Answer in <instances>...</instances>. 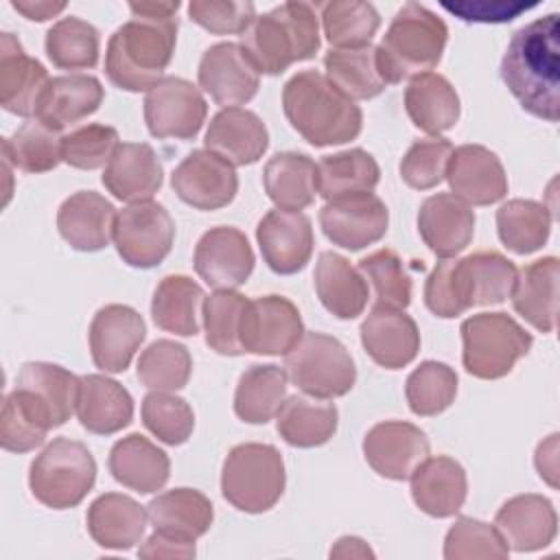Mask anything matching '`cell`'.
I'll return each mask as SVG.
<instances>
[{"label":"cell","instance_id":"cell-41","mask_svg":"<svg viewBox=\"0 0 560 560\" xmlns=\"http://www.w3.org/2000/svg\"><path fill=\"white\" fill-rule=\"evenodd\" d=\"M203 289L188 276L171 273L164 276L151 300V317L158 328L179 335L195 337L199 332V317L203 315Z\"/></svg>","mask_w":560,"mask_h":560},{"label":"cell","instance_id":"cell-60","mask_svg":"<svg viewBox=\"0 0 560 560\" xmlns=\"http://www.w3.org/2000/svg\"><path fill=\"white\" fill-rule=\"evenodd\" d=\"M140 558H192L195 540H184L162 532H153L144 545L138 549Z\"/></svg>","mask_w":560,"mask_h":560},{"label":"cell","instance_id":"cell-9","mask_svg":"<svg viewBox=\"0 0 560 560\" xmlns=\"http://www.w3.org/2000/svg\"><path fill=\"white\" fill-rule=\"evenodd\" d=\"M462 361L468 374L494 381L512 372L523 359L534 337L508 313H477L462 322Z\"/></svg>","mask_w":560,"mask_h":560},{"label":"cell","instance_id":"cell-32","mask_svg":"<svg viewBox=\"0 0 560 560\" xmlns=\"http://www.w3.org/2000/svg\"><path fill=\"white\" fill-rule=\"evenodd\" d=\"M558 273L560 262L556 256L538 258L518 269L510 293L514 311L540 332H551L556 328Z\"/></svg>","mask_w":560,"mask_h":560},{"label":"cell","instance_id":"cell-44","mask_svg":"<svg viewBox=\"0 0 560 560\" xmlns=\"http://www.w3.org/2000/svg\"><path fill=\"white\" fill-rule=\"evenodd\" d=\"M381 179L376 160L363 149L324 155L317 164V195L326 201L352 192H372Z\"/></svg>","mask_w":560,"mask_h":560},{"label":"cell","instance_id":"cell-14","mask_svg":"<svg viewBox=\"0 0 560 560\" xmlns=\"http://www.w3.org/2000/svg\"><path fill=\"white\" fill-rule=\"evenodd\" d=\"M319 225L332 245L359 252L385 236L389 210L374 192H352L326 201Z\"/></svg>","mask_w":560,"mask_h":560},{"label":"cell","instance_id":"cell-46","mask_svg":"<svg viewBox=\"0 0 560 560\" xmlns=\"http://www.w3.org/2000/svg\"><path fill=\"white\" fill-rule=\"evenodd\" d=\"M63 136L42 120H28L2 140V160L24 173H48L61 158Z\"/></svg>","mask_w":560,"mask_h":560},{"label":"cell","instance_id":"cell-4","mask_svg":"<svg viewBox=\"0 0 560 560\" xmlns=\"http://www.w3.org/2000/svg\"><path fill=\"white\" fill-rule=\"evenodd\" d=\"M282 107L291 127L313 147L350 142L363 127L361 107L317 70H302L284 83Z\"/></svg>","mask_w":560,"mask_h":560},{"label":"cell","instance_id":"cell-20","mask_svg":"<svg viewBox=\"0 0 560 560\" xmlns=\"http://www.w3.org/2000/svg\"><path fill=\"white\" fill-rule=\"evenodd\" d=\"M90 352L98 370L120 374L129 368L136 350L147 337L142 315L127 304H107L90 324Z\"/></svg>","mask_w":560,"mask_h":560},{"label":"cell","instance_id":"cell-62","mask_svg":"<svg viewBox=\"0 0 560 560\" xmlns=\"http://www.w3.org/2000/svg\"><path fill=\"white\" fill-rule=\"evenodd\" d=\"M11 7L22 13L26 20L46 22L59 15L66 9V2H48V0H13Z\"/></svg>","mask_w":560,"mask_h":560},{"label":"cell","instance_id":"cell-3","mask_svg":"<svg viewBox=\"0 0 560 560\" xmlns=\"http://www.w3.org/2000/svg\"><path fill=\"white\" fill-rule=\"evenodd\" d=\"M175 15H133L107 42L105 74L125 92H149L164 79L175 42Z\"/></svg>","mask_w":560,"mask_h":560},{"label":"cell","instance_id":"cell-34","mask_svg":"<svg viewBox=\"0 0 560 560\" xmlns=\"http://www.w3.org/2000/svg\"><path fill=\"white\" fill-rule=\"evenodd\" d=\"M147 510L127 494L107 492L88 508V532L98 547L125 551L140 542L147 529Z\"/></svg>","mask_w":560,"mask_h":560},{"label":"cell","instance_id":"cell-1","mask_svg":"<svg viewBox=\"0 0 560 560\" xmlns=\"http://www.w3.org/2000/svg\"><path fill=\"white\" fill-rule=\"evenodd\" d=\"M501 79L521 107L547 122L560 116V20L558 13L521 26L501 59Z\"/></svg>","mask_w":560,"mask_h":560},{"label":"cell","instance_id":"cell-30","mask_svg":"<svg viewBox=\"0 0 560 560\" xmlns=\"http://www.w3.org/2000/svg\"><path fill=\"white\" fill-rule=\"evenodd\" d=\"M413 503L429 516L446 518L462 510L468 494L466 470L446 455L427 457L409 477Z\"/></svg>","mask_w":560,"mask_h":560},{"label":"cell","instance_id":"cell-23","mask_svg":"<svg viewBox=\"0 0 560 560\" xmlns=\"http://www.w3.org/2000/svg\"><path fill=\"white\" fill-rule=\"evenodd\" d=\"M50 85L48 70L28 57L13 33L0 37V105L9 114L37 116L39 103Z\"/></svg>","mask_w":560,"mask_h":560},{"label":"cell","instance_id":"cell-43","mask_svg":"<svg viewBox=\"0 0 560 560\" xmlns=\"http://www.w3.org/2000/svg\"><path fill=\"white\" fill-rule=\"evenodd\" d=\"M289 376L284 368L273 363H256L247 368L234 392V413L247 424H265L278 416L287 400Z\"/></svg>","mask_w":560,"mask_h":560},{"label":"cell","instance_id":"cell-63","mask_svg":"<svg viewBox=\"0 0 560 560\" xmlns=\"http://www.w3.org/2000/svg\"><path fill=\"white\" fill-rule=\"evenodd\" d=\"M330 558H374V551L357 536H341L330 549Z\"/></svg>","mask_w":560,"mask_h":560},{"label":"cell","instance_id":"cell-42","mask_svg":"<svg viewBox=\"0 0 560 560\" xmlns=\"http://www.w3.org/2000/svg\"><path fill=\"white\" fill-rule=\"evenodd\" d=\"M324 68L326 79L350 101L374 98L387 88L374 44L357 48H330L324 55Z\"/></svg>","mask_w":560,"mask_h":560},{"label":"cell","instance_id":"cell-11","mask_svg":"<svg viewBox=\"0 0 560 560\" xmlns=\"http://www.w3.org/2000/svg\"><path fill=\"white\" fill-rule=\"evenodd\" d=\"M79 387L81 378L70 370L46 361H28L20 368L7 396L31 422L50 431L66 424L77 411Z\"/></svg>","mask_w":560,"mask_h":560},{"label":"cell","instance_id":"cell-25","mask_svg":"<svg viewBox=\"0 0 560 560\" xmlns=\"http://www.w3.org/2000/svg\"><path fill=\"white\" fill-rule=\"evenodd\" d=\"M418 232L435 256L453 258L472 241L475 212L451 192L431 195L418 210Z\"/></svg>","mask_w":560,"mask_h":560},{"label":"cell","instance_id":"cell-54","mask_svg":"<svg viewBox=\"0 0 560 560\" xmlns=\"http://www.w3.org/2000/svg\"><path fill=\"white\" fill-rule=\"evenodd\" d=\"M510 549L503 542L501 534L494 525L483 521L459 516L444 538V558L446 560H472V558H490L503 560Z\"/></svg>","mask_w":560,"mask_h":560},{"label":"cell","instance_id":"cell-13","mask_svg":"<svg viewBox=\"0 0 560 560\" xmlns=\"http://www.w3.org/2000/svg\"><path fill=\"white\" fill-rule=\"evenodd\" d=\"M208 116L199 88L182 77H164L144 96V122L153 138H195Z\"/></svg>","mask_w":560,"mask_h":560},{"label":"cell","instance_id":"cell-61","mask_svg":"<svg viewBox=\"0 0 560 560\" xmlns=\"http://www.w3.org/2000/svg\"><path fill=\"white\" fill-rule=\"evenodd\" d=\"M536 470L551 488H558V433H551L545 442L538 444L534 455Z\"/></svg>","mask_w":560,"mask_h":560},{"label":"cell","instance_id":"cell-40","mask_svg":"<svg viewBox=\"0 0 560 560\" xmlns=\"http://www.w3.org/2000/svg\"><path fill=\"white\" fill-rule=\"evenodd\" d=\"M405 109L420 131L440 136L453 129L459 120V96L446 77L427 72L409 81L405 90Z\"/></svg>","mask_w":560,"mask_h":560},{"label":"cell","instance_id":"cell-16","mask_svg":"<svg viewBox=\"0 0 560 560\" xmlns=\"http://www.w3.org/2000/svg\"><path fill=\"white\" fill-rule=\"evenodd\" d=\"M171 186L195 210H219L236 197L238 175L223 158L208 149H197L175 166Z\"/></svg>","mask_w":560,"mask_h":560},{"label":"cell","instance_id":"cell-27","mask_svg":"<svg viewBox=\"0 0 560 560\" xmlns=\"http://www.w3.org/2000/svg\"><path fill=\"white\" fill-rule=\"evenodd\" d=\"M116 208L94 190H79L57 210V230L77 252H98L114 241Z\"/></svg>","mask_w":560,"mask_h":560},{"label":"cell","instance_id":"cell-37","mask_svg":"<svg viewBox=\"0 0 560 560\" xmlns=\"http://www.w3.org/2000/svg\"><path fill=\"white\" fill-rule=\"evenodd\" d=\"M262 186L278 210L300 212L315 201L317 164L306 153H276L265 164Z\"/></svg>","mask_w":560,"mask_h":560},{"label":"cell","instance_id":"cell-48","mask_svg":"<svg viewBox=\"0 0 560 560\" xmlns=\"http://www.w3.org/2000/svg\"><path fill=\"white\" fill-rule=\"evenodd\" d=\"M322 28L332 48H357L372 44L381 26V15L370 2L332 0L319 4Z\"/></svg>","mask_w":560,"mask_h":560},{"label":"cell","instance_id":"cell-59","mask_svg":"<svg viewBox=\"0 0 560 560\" xmlns=\"http://www.w3.org/2000/svg\"><path fill=\"white\" fill-rule=\"evenodd\" d=\"M442 7L457 15L464 22H481V24H503L512 22L521 13L536 7V2H518V0H464V2H442Z\"/></svg>","mask_w":560,"mask_h":560},{"label":"cell","instance_id":"cell-45","mask_svg":"<svg viewBox=\"0 0 560 560\" xmlns=\"http://www.w3.org/2000/svg\"><path fill=\"white\" fill-rule=\"evenodd\" d=\"M501 243L514 254L538 252L551 232V212L534 199H510L497 210Z\"/></svg>","mask_w":560,"mask_h":560},{"label":"cell","instance_id":"cell-57","mask_svg":"<svg viewBox=\"0 0 560 560\" xmlns=\"http://www.w3.org/2000/svg\"><path fill=\"white\" fill-rule=\"evenodd\" d=\"M186 11L212 35H243L256 18V7L249 0H192Z\"/></svg>","mask_w":560,"mask_h":560},{"label":"cell","instance_id":"cell-38","mask_svg":"<svg viewBox=\"0 0 560 560\" xmlns=\"http://www.w3.org/2000/svg\"><path fill=\"white\" fill-rule=\"evenodd\" d=\"M101 81L92 74H63L50 79V85L39 103L37 120L55 131L74 125L94 114L103 103Z\"/></svg>","mask_w":560,"mask_h":560},{"label":"cell","instance_id":"cell-53","mask_svg":"<svg viewBox=\"0 0 560 560\" xmlns=\"http://www.w3.org/2000/svg\"><path fill=\"white\" fill-rule=\"evenodd\" d=\"M359 271L372 284L376 304L407 308L411 302V278L394 249H376L359 260Z\"/></svg>","mask_w":560,"mask_h":560},{"label":"cell","instance_id":"cell-17","mask_svg":"<svg viewBox=\"0 0 560 560\" xmlns=\"http://www.w3.org/2000/svg\"><path fill=\"white\" fill-rule=\"evenodd\" d=\"M192 265L197 276L214 291L238 289L254 271V252L238 228L217 225L197 241Z\"/></svg>","mask_w":560,"mask_h":560},{"label":"cell","instance_id":"cell-39","mask_svg":"<svg viewBox=\"0 0 560 560\" xmlns=\"http://www.w3.org/2000/svg\"><path fill=\"white\" fill-rule=\"evenodd\" d=\"M337 420V407L326 398L293 394L282 402L276 416V429L287 444L298 448H315L335 435Z\"/></svg>","mask_w":560,"mask_h":560},{"label":"cell","instance_id":"cell-28","mask_svg":"<svg viewBox=\"0 0 560 560\" xmlns=\"http://www.w3.org/2000/svg\"><path fill=\"white\" fill-rule=\"evenodd\" d=\"M203 144L228 164L247 166L267 151L269 131L258 114L243 107H225L212 116Z\"/></svg>","mask_w":560,"mask_h":560},{"label":"cell","instance_id":"cell-21","mask_svg":"<svg viewBox=\"0 0 560 560\" xmlns=\"http://www.w3.org/2000/svg\"><path fill=\"white\" fill-rule=\"evenodd\" d=\"M444 179L451 195L468 206H490L508 195V175L499 155L481 144L453 149Z\"/></svg>","mask_w":560,"mask_h":560},{"label":"cell","instance_id":"cell-50","mask_svg":"<svg viewBox=\"0 0 560 560\" xmlns=\"http://www.w3.org/2000/svg\"><path fill=\"white\" fill-rule=\"evenodd\" d=\"M192 372V359L186 346L158 339L147 346L138 359V381L151 392H177Z\"/></svg>","mask_w":560,"mask_h":560},{"label":"cell","instance_id":"cell-35","mask_svg":"<svg viewBox=\"0 0 560 560\" xmlns=\"http://www.w3.org/2000/svg\"><path fill=\"white\" fill-rule=\"evenodd\" d=\"M313 280L322 306L337 319H354L363 313L370 298L368 280L343 256L322 252L315 262Z\"/></svg>","mask_w":560,"mask_h":560},{"label":"cell","instance_id":"cell-15","mask_svg":"<svg viewBox=\"0 0 560 560\" xmlns=\"http://www.w3.org/2000/svg\"><path fill=\"white\" fill-rule=\"evenodd\" d=\"M304 335L298 306L284 295L247 300L241 328V346L252 354H287Z\"/></svg>","mask_w":560,"mask_h":560},{"label":"cell","instance_id":"cell-52","mask_svg":"<svg viewBox=\"0 0 560 560\" xmlns=\"http://www.w3.org/2000/svg\"><path fill=\"white\" fill-rule=\"evenodd\" d=\"M142 424L164 444H184L195 429V413L190 405L173 392H149L140 407Z\"/></svg>","mask_w":560,"mask_h":560},{"label":"cell","instance_id":"cell-55","mask_svg":"<svg viewBox=\"0 0 560 560\" xmlns=\"http://www.w3.org/2000/svg\"><path fill=\"white\" fill-rule=\"evenodd\" d=\"M118 131L109 125L92 122L72 129L63 136L61 142V158L66 164L81 168V171H94L101 166H107L114 151L118 149Z\"/></svg>","mask_w":560,"mask_h":560},{"label":"cell","instance_id":"cell-12","mask_svg":"<svg viewBox=\"0 0 560 560\" xmlns=\"http://www.w3.org/2000/svg\"><path fill=\"white\" fill-rule=\"evenodd\" d=\"M175 221L158 201L127 203L116 214L114 245L122 262L136 269L160 265L173 247Z\"/></svg>","mask_w":560,"mask_h":560},{"label":"cell","instance_id":"cell-36","mask_svg":"<svg viewBox=\"0 0 560 560\" xmlns=\"http://www.w3.org/2000/svg\"><path fill=\"white\" fill-rule=\"evenodd\" d=\"M147 516L155 532L197 540L210 529L214 510L203 492L195 488H173L149 501Z\"/></svg>","mask_w":560,"mask_h":560},{"label":"cell","instance_id":"cell-58","mask_svg":"<svg viewBox=\"0 0 560 560\" xmlns=\"http://www.w3.org/2000/svg\"><path fill=\"white\" fill-rule=\"evenodd\" d=\"M46 433L42 427L31 422L9 396H4L2 402V416H0V444L4 451L11 453H28L44 444Z\"/></svg>","mask_w":560,"mask_h":560},{"label":"cell","instance_id":"cell-19","mask_svg":"<svg viewBox=\"0 0 560 560\" xmlns=\"http://www.w3.org/2000/svg\"><path fill=\"white\" fill-rule=\"evenodd\" d=\"M199 88L210 94V98L225 107H238L252 101L260 88V74L234 42H219L210 46L197 68Z\"/></svg>","mask_w":560,"mask_h":560},{"label":"cell","instance_id":"cell-10","mask_svg":"<svg viewBox=\"0 0 560 560\" xmlns=\"http://www.w3.org/2000/svg\"><path fill=\"white\" fill-rule=\"evenodd\" d=\"M284 372L293 385L315 398L346 396L357 381V368L348 348L326 335L306 332L284 354Z\"/></svg>","mask_w":560,"mask_h":560},{"label":"cell","instance_id":"cell-64","mask_svg":"<svg viewBox=\"0 0 560 560\" xmlns=\"http://www.w3.org/2000/svg\"><path fill=\"white\" fill-rule=\"evenodd\" d=\"M179 2H129V11L133 15H175L179 11Z\"/></svg>","mask_w":560,"mask_h":560},{"label":"cell","instance_id":"cell-29","mask_svg":"<svg viewBox=\"0 0 560 560\" xmlns=\"http://www.w3.org/2000/svg\"><path fill=\"white\" fill-rule=\"evenodd\" d=\"M162 179V162L147 142H120L103 171V186L127 203L151 199Z\"/></svg>","mask_w":560,"mask_h":560},{"label":"cell","instance_id":"cell-31","mask_svg":"<svg viewBox=\"0 0 560 560\" xmlns=\"http://www.w3.org/2000/svg\"><path fill=\"white\" fill-rule=\"evenodd\" d=\"M107 466L118 483L140 494L162 490L171 475L168 455L140 433L118 440L109 451Z\"/></svg>","mask_w":560,"mask_h":560},{"label":"cell","instance_id":"cell-33","mask_svg":"<svg viewBox=\"0 0 560 560\" xmlns=\"http://www.w3.org/2000/svg\"><path fill=\"white\" fill-rule=\"evenodd\" d=\"M77 418L94 435L118 433L133 418V398L118 381L103 374H85L81 376Z\"/></svg>","mask_w":560,"mask_h":560},{"label":"cell","instance_id":"cell-5","mask_svg":"<svg viewBox=\"0 0 560 560\" xmlns=\"http://www.w3.org/2000/svg\"><path fill=\"white\" fill-rule=\"evenodd\" d=\"M322 46L317 7L311 2H282L256 15L241 35V48L258 74H282L298 61L313 59Z\"/></svg>","mask_w":560,"mask_h":560},{"label":"cell","instance_id":"cell-24","mask_svg":"<svg viewBox=\"0 0 560 560\" xmlns=\"http://www.w3.org/2000/svg\"><path fill=\"white\" fill-rule=\"evenodd\" d=\"M361 343L370 359L385 370L409 365L420 350V332L402 308L376 304L361 322Z\"/></svg>","mask_w":560,"mask_h":560},{"label":"cell","instance_id":"cell-47","mask_svg":"<svg viewBox=\"0 0 560 560\" xmlns=\"http://www.w3.org/2000/svg\"><path fill=\"white\" fill-rule=\"evenodd\" d=\"M44 48L59 70H90L98 63L101 37L90 22L70 15L48 28Z\"/></svg>","mask_w":560,"mask_h":560},{"label":"cell","instance_id":"cell-2","mask_svg":"<svg viewBox=\"0 0 560 560\" xmlns=\"http://www.w3.org/2000/svg\"><path fill=\"white\" fill-rule=\"evenodd\" d=\"M518 269L499 252H475L459 260L444 258L424 282V304L442 319L472 306L501 304L510 298Z\"/></svg>","mask_w":560,"mask_h":560},{"label":"cell","instance_id":"cell-51","mask_svg":"<svg viewBox=\"0 0 560 560\" xmlns=\"http://www.w3.org/2000/svg\"><path fill=\"white\" fill-rule=\"evenodd\" d=\"M457 394V374L442 361H422L405 383L409 409L416 416H438L448 409Z\"/></svg>","mask_w":560,"mask_h":560},{"label":"cell","instance_id":"cell-6","mask_svg":"<svg viewBox=\"0 0 560 560\" xmlns=\"http://www.w3.org/2000/svg\"><path fill=\"white\" fill-rule=\"evenodd\" d=\"M446 42L448 28L442 18L418 2L402 4L376 46L383 79L392 85L431 72L440 63Z\"/></svg>","mask_w":560,"mask_h":560},{"label":"cell","instance_id":"cell-49","mask_svg":"<svg viewBox=\"0 0 560 560\" xmlns=\"http://www.w3.org/2000/svg\"><path fill=\"white\" fill-rule=\"evenodd\" d=\"M247 308V298L241 295L236 289H221L214 291L203 302V328H206V343L225 357L243 354L241 346V328L243 315Z\"/></svg>","mask_w":560,"mask_h":560},{"label":"cell","instance_id":"cell-8","mask_svg":"<svg viewBox=\"0 0 560 560\" xmlns=\"http://www.w3.org/2000/svg\"><path fill=\"white\" fill-rule=\"evenodd\" d=\"M96 481V462L83 442L55 438L28 470L31 494L50 510L79 505Z\"/></svg>","mask_w":560,"mask_h":560},{"label":"cell","instance_id":"cell-7","mask_svg":"<svg viewBox=\"0 0 560 560\" xmlns=\"http://www.w3.org/2000/svg\"><path fill=\"white\" fill-rule=\"evenodd\" d=\"M284 462L276 446L245 442L234 446L221 470V494L241 512L262 514L284 492Z\"/></svg>","mask_w":560,"mask_h":560},{"label":"cell","instance_id":"cell-22","mask_svg":"<svg viewBox=\"0 0 560 560\" xmlns=\"http://www.w3.org/2000/svg\"><path fill=\"white\" fill-rule=\"evenodd\" d=\"M256 241L267 267L280 276L302 271L315 245L311 219L287 210H269L256 225Z\"/></svg>","mask_w":560,"mask_h":560},{"label":"cell","instance_id":"cell-18","mask_svg":"<svg viewBox=\"0 0 560 560\" xmlns=\"http://www.w3.org/2000/svg\"><path fill=\"white\" fill-rule=\"evenodd\" d=\"M429 451L431 444L424 431L402 420L378 422L363 438V455L370 468L394 481H407L429 457Z\"/></svg>","mask_w":560,"mask_h":560},{"label":"cell","instance_id":"cell-26","mask_svg":"<svg viewBox=\"0 0 560 560\" xmlns=\"http://www.w3.org/2000/svg\"><path fill=\"white\" fill-rule=\"evenodd\" d=\"M494 527L508 549L538 551L553 542L558 532V516L549 499L542 494H516L508 499L497 516Z\"/></svg>","mask_w":560,"mask_h":560},{"label":"cell","instance_id":"cell-56","mask_svg":"<svg viewBox=\"0 0 560 560\" xmlns=\"http://www.w3.org/2000/svg\"><path fill=\"white\" fill-rule=\"evenodd\" d=\"M453 153V144L446 138L416 140L400 160V177L413 190H429L438 186Z\"/></svg>","mask_w":560,"mask_h":560}]
</instances>
